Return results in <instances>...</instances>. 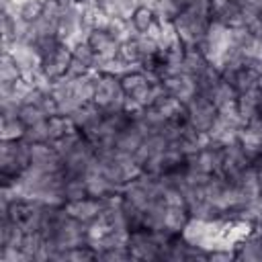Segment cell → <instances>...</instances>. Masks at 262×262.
I'll return each mask as SVG.
<instances>
[{
  "label": "cell",
  "instance_id": "cell-1",
  "mask_svg": "<svg viewBox=\"0 0 262 262\" xmlns=\"http://www.w3.org/2000/svg\"><path fill=\"white\" fill-rule=\"evenodd\" d=\"M29 166L31 154L27 141H0V178L16 180Z\"/></svg>",
  "mask_w": 262,
  "mask_h": 262
},
{
  "label": "cell",
  "instance_id": "cell-2",
  "mask_svg": "<svg viewBox=\"0 0 262 262\" xmlns=\"http://www.w3.org/2000/svg\"><path fill=\"white\" fill-rule=\"evenodd\" d=\"M186 111H188V125L199 133H209L219 117V108L203 92H199L190 102H186Z\"/></svg>",
  "mask_w": 262,
  "mask_h": 262
},
{
  "label": "cell",
  "instance_id": "cell-3",
  "mask_svg": "<svg viewBox=\"0 0 262 262\" xmlns=\"http://www.w3.org/2000/svg\"><path fill=\"white\" fill-rule=\"evenodd\" d=\"M129 254L133 260H160L162 244L156 239L151 229H135L129 233Z\"/></svg>",
  "mask_w": 262,
  "mask_h": 262
},
{
  "label": "cell",
  "instance_id": "cell-4",
  "mask_svg": "<svg viewBox=\"0 0 262 262\" xmlns=\"http://www.w3.org/2000/svg\"><path fill=\"white\" fill-rule=\"evenodd\" d=\"M70 63H72V47H70L68 43H59L51 53H47V55L41 59V72H43L49 80L55 82V80L68 76Z\"/></svg>",
  "mask_w": 262,
  "mask_h": 262
},
{
  "label": "cell",
  "instance_id": "cell-5",
  "mask_svg": "<svg viewBox=\"0 0 262 262\" xmlns=\"http://www.w3.org/2000/svg\"><path fill=\"white\" fill-rule=\"evenodd\" d=\"M221 160H223V149L215 143H209L201 147L196 154L188 156V168L213 176L221 172Z\"/></svg>",
  "mask_w": 262,
  "mask_h": 262
},
{
  "label": "cell",
  "instance_id": "cell-6",
  "mask_svg": "<svg viewBox=\"0 0 262 262\" xmlns=\"http://www.w3.org/2000/svg\"><path fill=\"white\" fill-rule=\"evenodd\" d=\"M68 215L74 217L76 221L88 225L92 221H96L100 215H102V199H96V196H84L80 201H70L63 205Z\"/></svg>",
  "mask_w": 262,
  "mask_h": 262
},
{
  "label": "cell",
  "instance_id": "cell-7",
  "mask_svg": "<svg viewBox=\"0 0 262 262\" xmlns=\"http://www.w3.org/2000/svg\"><path fill=\"white\" fill-rule=\"evenodd\" d=\"M162 82H164L168 94L176 96V98L182 100L184 104L190 102V100L199 94L196 78H192V76H188V74H184V72H182V74H176V76H168V78H164Z\"/></svg>",
  "mask_w": 262,
  "mask_h": 262
},
{
  "label": "cell",
  "instance_id": "cell-8",
  "mask_svg": "<svg viewBox=\"0 0 262 262\" xmlns=\"http://www.w3.org/2000/svg\"><path fill=\"white\" fill-rule=\"evenodd\" d=\"M70 78V76H68ZM72 80V96L80 102V104H88L94 100L96 94V82H98V72H88L84 76L78 78H70Z\"/></svg>",
  "mask_w": 262,
  "mask_h": 262
},
{
  "label": "cell",
  "instance_id": "cell-9",
  "mask_svg": "<svg viewBox=\"0 0 262 262\" xmlns=\"http://www.w3.org/2000/svg\"><path fill=\"white\" fill-rule=\"evenodd\" d=\"M143 139H145V135L131 121V125L127 129H123L121 133H117V137H115V149H117V154H131L133 156L137 151V147L143 143Z\"/></svg>",
  "mask_w": 262,
  "mask_h": 262
},
{
  "label": "cell",
  "instance_id": "cell-10",
  "mask_svg": "<svg viewBox=\"0 0 262 262\" xmlns=\"http://www.w3.org/2000/svg\"><path fill=\"white\" fill-rule=\"evenodd\" d=\"M129 23L133 27V31L137 35H143V33H151L158 25V16L154 12L151 6H145V4H137L129 16Z\"/></svg>",
  "mask_w": 262,
  "mask_h": 262
},
{
  "label": "cell",
  "instance_id": "cell-11",
  "mask_svg": "<svg viewBox=\"0 0 262 262\" xmlns=\"http://www.w3.org/2000/svg\"><path fill=\"white\" fill-rule=\"evenodd\" d=\"M209 98L213 100V104L219 111H227V108H235V100H237V90L233 88L231 82L223 80L209 92Z\"/></svg>",
  "mask_w": 262,
  "mask_h": 262
},
{
  "label": "cell",
  "instance_id": "cell-12",
  "mask_svg": "<svg viewBox=\"0 0 262 262\" xmlns=\"http://www.w3.org/2000/svg\"><path fill=\"white\" fill-rule=\"evenodd\" d=\"M211 61L207 59V55L203 53L201 47H184V57H182V68H184V74L196 78Z\"/></svg>",
  "mask_w": 262,
  "mask_h": 262
},
{
  "label": "cell",
  "instance_id": "cell-13",
  "mask_svg": "<svg viewBox=\"0 0 262 262\" xmlns=\"http://www.w3.org/2000/svg\"><path fill=\"white\" fill-rule=\"evenodd\" d=\"M23 78H25V72L16 63V59L8 51H2V55H0V84L12 86V84L20 82Z\"/></svg>",
  "mask_w": 262,
  "mask_h": 262
},
{
  "label": "cell",
  "instance_id": "cell-14",
  "mask_svg": "<svg viewBox=\"0 0 262 262\" xmlns=\"http://www.w3.org/2000/svg\"><path fill=\"white\" fill-rule=\"evenodd\" d=\"M47 131H49V141L53 143L70 133H76L78 127L74 125L72 117H68V115H51V117H47Z\"/></svg>",
  "mask_w": 262,
  "mask_h": 262
},
{
  "label": "cell",
  "instance_id": "cell-15",
  "mask_svg": "<svg viewBox=\"0 0 262 262\" xmlns=\"http://www.w3.org/2000/svg\"><path fill=\"white\" fill-rule=\"evenodd\" d=\"M188 221H190V215H188L186 207H166L162 227H166L172 233H182L184 227L188 225Z\"/></svg>",
  "mask_w": 262,
  "mask_h": 262
},
{
  "label": "cell",
  "instance_id": "cell-16",
  "mask_svg": "<svg viewBox=\"0 0 262 262\" xmlns=\"http://www.w3.org/2000/svg\"><path fill=\"white\" fill-rule=\"evenodd\" d=\"M61 192H63L66 203H70V201H80V199L88 196L86 178H84V176H66V174H63Z\"/></svg>",
  "mask_w": 262,
  "mask_h": 262
},
{
  "label": "cell",
  "instance_id": "cell-17",
  "mask_svg": "<svg viewBox=\"0 0 262 262\" xmlns=\"http://www.w3.org/2000/svg\"><path fill=\"white\" fill-rule=\"evenodd\" d=\"M119 80H121V88H123V92H125L127 96H131L133 92H137L139 88H143L147 82H151V80L147 78V74H145L143 70H139V68L127 70L125 74L119 76Z\"/></svg>",
  "mask_w": 262,
  "mask_h": 262
},
{
  "label": "cell",
  "instance_id": "cell-18",
  "mask_svg": "<svg viewBox=\"0 0 262 262\" xmlns=\"http://www.w3.org/2000/svg\"><path fill=\"white\" fill-rule=\"evenodd\" d=\"M117 57L125 63H129L131 68H137L139 61L143 59V53L139 49V43H137V37H131V39H125L119 43V53Z\"/></svg>",
  "mask_w": 262,
  "mask_h": 262
},
{
  "label": "cell",
  "instance_id": "cell-19",
  "mask_svg": "<svg viewBox=\"0 0 262 262\" xmlns=\"http://www.w3.org/2000/svg\"><path fill=\"white\" fill-rule=\"evenodd\" d=\"M0 139L2 141H18L25 137L27 133V125L18 119V117H12V119H0Z\"/></svg>",
  "mask_w": 262,
  "mask_h": 262
},
{
  "label": "cell",
  "instance_id": "cell-20",
  "mask_svg": "<svg viewBox=\"0 0 262 262\" xmlns=\"http://www.w3.org/2000/svg\"><path fill=\"white\" fill-rule=\"evenodd\" d=\"M158 20L162 23H174L178 18V14L182 12V4L176 2V0H156L151 4Z\"/></svg>",
  "mask_w": 262,
  "mask_h": 262
},
{
  "label": "cell",
  "instance_id": "cell-21",
  "mask_svg": "<svg viewBox=\"0 0 262 262\" xmlns=\"http://www.w3.org/2000/svg\"><path fill=\"white\" fill-rule=\"evenodd\" d=\"M18 119H20L27 127H33V125H37V123L47 121V115H45V111H43L39 104L27 102V104H20V108H18Z\"/></svg>",
  "mask_w": 262,
  "mask_h": 262
},
{
  "label": "cell",
  "instance_id": "cell-22",
  "mask_svg": "<svg viewBox=\"0 0 262 262\" xmlns=\"http://www.w3.org/2000/svg\"><path fill=\"white\" fill-rule=\"evenodd\" d=\"M106 29H108V33L121 43V41H125V39H131V37H135L137 33L133 31V27H131V23H129V18H119V16H113L111 20H108V25H106Z\"/></svg>",
  "mask_w": 262,
  "mask_h": 262
},
{
  "label": "cell",
  "instance_id": "cell-23",
  "mask_svg": "<svg viewBox=\"0 0 262 262\" xmlns=\"http://www.w3.org/2000/svg\"><path fill=\"white\" fill-rule=\"evenodd\" d=\"M43 8H45V2H43V0H25V2L18 6V16H20L25 23L33 25L35 20L41 18Z\"/></svg>",
  "mask_w": 262,
  "mask_h": 262
},
{
  "label": "cell",
  "instance_id": "cell-24",
  "mask_svg": "<svg viewBox=\"0 0 262 262\" xmlns=\"http://www.w3.org/2000/svg\"><path fill=\"white\" fill-rule=\"evenodd\" d=\"M72 57L78 59L80 63H84L88 70H94V63H96V53L94 49L84 41H78L76 45H72Z\"/></svg>",
  "mask_w": 262,
  "mask_h": 262
},
{
  "label": "cell",
  "instance_id": "cell-25",
  "mask_svg": "<svg viewBox=\"0 0 262 262\" xmlns=\"http://www.w3.org/2000/svg\"><path fill=\"white\" fill-rule=\"evenodd\" d=\"M23 141H27L29 145H31V143H43V141H49L47 121L37 123V125H33V127H27V133H25ZM49 143H51V141H49Z\"/></svg>",
  "mask_w": 262,
  "mask_h": 262
},
{
  "label": "cell",
  "instance_id": "cell-26",
  "mask_svg": "<svg viewBox=\"0 0 262 262\" xmlns=\"http://www.w3.org/2000/svg\"><path fill=\"white\" fill-rule=\"evenodd\" d=\"M68 260L70 262H86V260H98V252L90 246V244H84V246H78V248H72L68 250Z\"/></svg>",
  "mask_w": 262,
  "mask_h": 262
},
{
  "label": "cell",
  "instance_id": "cell-27",
  "mask_svg": "<svg viewBox=\"0 0 262 262\" xmlns=\"http://www.w3.org/2000/svg\"><path fill=\"white\" fill-rule=\"evenodd\" d=\"M209 260L211 262H229V260H235V250H231L227 246L211 248L209 250Z\"/></svg>",
  "mask_w": 262,
  "mask_h": 262
},
{
  "label": "cell",
  "instance_id": "cell-28",
  "mask_svg": "<svg viewBox=\"0 0 262 262\" xmlns=\"http://www.w3.org/2000/svg\"><path fill=\"white\" fill-rule=\"evenodd\" d=\"M98 260H133L129 254V248H113L98 254Z\"/></svg>",
  "mask_w": 262,
  "mask_h": 262
},
{
  "label": "cell",
  "instance_id": "cell-29",
  "mask_svg": "<svg viewBox=\"0 0 262 262\" xmlns=\"http://www.w3.org/2000/svg\"><path fill=\"white\" fill-rule=\"evenodd\" d=\"M254 168H256V176H258V188L262 194V164H254Z\"/></svg>",
  "mask_w": 262,
  "mask_h": 262
},
{
  "label": "cell",
  "instance_id": "cell-30",
  "mask_svg": "<svg viewBox=\"0 0 262 262\" xmlns=\"http://www.w3.org/2000/svg\"><path fill=\"white\" fill-rule=\"evenodd\" d=\"M176 2H180L182 6H186V4H190V2H194V0H176Z\"/></svg>",
  "mask_w": 262,
  "mask_h": 262
},
{
  "label": "cell",
  "instance_id": "cell-31",
  "mask_svg": "<svg viewBox=\"0 0 262 262\" xmlns=\"http://www.w3.org/2000/svg\"><path fill=\"white\" fill-rule=\"evenodd\" d=\"M74 2H78V4H82V2H86V0H74Z\"/></svg>",
  "mask_w": 262,
  "mask_h": 262
},
{
  "label": "cell",
  "instance_id": "cell-32",
  "mask_svg": "<svg viewBox=\"0 0 262 262\" xmlns=\"http://www.w3.org/2000/svg\"><path fill=\"white\" fill-rule=\"evenodd\" d=\"M258 225H262V215H260V223H258Z\"/></svg>",
  "mask_w": 262,
  "mask_h": 262
}]
</instances>
